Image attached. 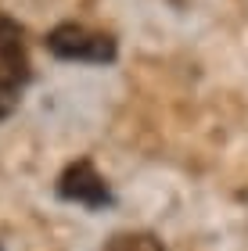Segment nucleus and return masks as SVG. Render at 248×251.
I'll list each match as a JSON object with an SVG mask.
<instances>
[{
    "instance_id": "1",
    "label": "nucleus",
    "mask_w": 248,
    "mask_h": 251,
    "mask_svg": "<svg viewBox=\"0 0 248 251\" xmlns=\"http://www.w3.org/2000/svg\"><path fill=\"white\" fill-rule=\"evenodd\" d=\"M29 83V58L22 29L15 22H0V119H7L18 108L22 86Z\"/></svg>"
},
{
    "instance_id": "2",
    "label": "nucleus",
    "mask_w": 248,
    "mask_h": 251,
    "mask_svg": "<svg viewBox=\"0 0 248 251\" xmlns=\"http://www.w3.org/2000/svg\"><path fill=\"white\" fill-rule=\"evenodd\" d=\"M47 50L54 58L65 61H90V65H105L115 58V40L105 36V32H94L86 25H76V22H65V25L51 29L47 36Z\"/></svg>"
},
{
    "instance_id": "3",
    "label": "nucleus",
    "mask_w": 248,
    "mask_h": 251,
    "mask_svg": "<svg viewBox=\"0 0 248 251\" xmlns=\"http://www.w3.org/2000/svg\"><path fill=\"white\" fill-rule=\"evenodd\" d=\"M58 194L65 201H76V204H86V208H105L111 201L108 183L97 176V169L90 162H76L61 173L58 179Z\"/></svg>"
},
{
    "instance_id": "4",
    "label": "nucleus",
    "mask_w": 248,
    "mask_h": 251,
    "mask_svg": "<svg viewBox=\"0 0 248 251\" xmlns=\"http://www.w3.org/2000/svg\"><path fill=\"white\" fill-rule=\"evenodd\" d=\"M105 251H165L151 233H115L105 244Z\"/></svg>"
}]
</instances>
